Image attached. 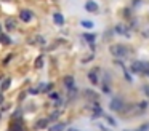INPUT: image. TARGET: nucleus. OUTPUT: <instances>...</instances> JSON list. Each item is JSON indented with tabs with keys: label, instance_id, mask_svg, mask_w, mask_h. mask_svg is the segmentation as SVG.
<instances>
[{
	"label": "nucleus",
	"instance_id": "obj_1",
	"mask_svg": "<svg viewBox=\"0 0 149 131\" xmlns=\"http://www.w3.org/2000/svg\"><path fill=\"white\" fill-rule=\"evenodd\" d=\"M111 54L116 56V58H125L127 54H128V48L122 43H116V45L111 46Z\"/></svg>",
	"mask_w": 149,
	"mask_h": 131
},
{
	"label": "nucleus",
	"instance_id": "obj_2",
	"mask_svg": "<svg viewBox=\"0 0 149 131\" xmlns=\"http://www.w3.org/2000/svg\"><path fill=\"white\" fill-rule=\"evenodd\" d=\"M109 107L112 109L114 112H122L123 110V101L120 98H114V99H111Z\"/></svg>",
	"mask_w": 149,
	"mask_h": 131
},
{
	"label": "nucleus",
	"instance_id": "obj_3",
	"mask_svg": "<svg viewBox=\"0 0 149 131\" xmlns=\"http://www.w3.org/2000/svg\"><path fill=\"white\" fill-rule=\"evenodd\" d=\"M32 11H29V10H23V11L19 13V18H21V21H24V22H27V21H31L32 19Z\"/></svg>",
	"mask_w": 149,
	"mask_h": 131
},
{
	"label": "nucleus",
	"instance_id": "obj_4",
	"mask_svg": "<svg viewBox=\"0 0 149 131\" xmlns=\"http://www.w3.org/2000/svg\"><path fill=\"white\" fill-rule=\"evenodd\" d=\"M132 72H144V62H139V61H135L132 64Z\"/></svg>",
	"mask_w": 149,
	"mask_h": 131
},
{
	"label": "nucleus",
	"instance_id": "obj_5",
	"mask_svg": "<svg viewBox=\"0 0 149 131\" xmlns=\"http://www.w3.org/2000/svg\"><path fill=\"white\" fill-rule=\"evenodd\" d=\"M88 78H90V82L93 83V85H98V83H100V80H98V69L91 70V72L88 73Z\"/></svg>",
	"mask_w": 149,
	"mask_h": 131
},
{
	"label": "nucleus",
	"instance_id": "obj_6",
	"mask_svg": "<svg viewBox=\"0 0 149 131\" xmlns=\"http://www.w3.org/2000/svg\"><path fill=\"white\" fill-rule=\"evenodd\" d=\"M85 10L87 11H90V13H95V11H98V5H96V2H87V5H85Z\"/></svg>",
	"mask_w": 149,
	"mask_h": 131
},
{
	"label": "nucleus",
	"instance_id": "obj_7",
	"mask_svg": "<svg viewBox=\"0 0 149 131\" xmlns=\"http://www.w3.org/2000/svg\"><path fill=\"white\" fill-rule=\"evenodd\" d=\"M53 21H55L58 26H63V24H64V18H63L61 13H55V15H53Z\"/></svg>",
	"mask_w": 149,
	"mask_h": 131
},
{
	"label": "nucleus",
	"instance_id": "obj_8",
	"mask_svg": "<svg viewBox=\"0 0 149 131\" xmlns=\"http://www.w3.org/2000/svg\"><path fill=\"white\" fill-rule=\"evenodd\" d=\"M10 85H11V78H5L3 82H2V86H0V91L3 93V91H7L8 88H10Z\"/></svg>",
	"mask_w": 149,
	"mask_h": 131
},
{
	"label": "nucleus",
	"instance_id": "obj_9",
	"mask_svg": "<svg viewBox=\"0 0 149 131\" xmlns=\"http://www.w3.org/2000/svg\"><path fill=\"white\" fill-rule=\"evenodd\" d=\"M0 42H2L3 45H11V38L8 37L7 34H3V32L0 34Z\"/></svg>",
	"mask_w": 149,
	"mask_h": 131
},
{
	"label": "nucleus",
	"instance_id": "obj_10",
	"mask_svg": "<svg viewBox=\"0 0 149 131\" xmlns=\"http://www.w3.org/2000/svg\"><path fill=\"white\" fill-rule=\"evenodd\" d=\"M48 118H42V120H40V121H37V123H36V128H37V130H42V128H45L47 126V125H48Z\"/></svg>",
	"mask_w": 149,
	"mask_h": 131
},
{
	"label": "nucleus",
	"instance_id": "obj_11",
	"mask_svg": "<svg viewBox=\"0 0 149 131\" xmlns=\"http://www.w3.org/2000/svg\"><path fill=\"white\" fill-rule=\"evenodd\" d=\"M66 130V125L64 123H56L50 128V131H64Z\"/></svg>",
	"mask_w": 149,
	"mask_h": 131
},
{
	"label": "nucleus",
	"instance_id": "obj_12",
	"mask_svg": "<svg viewBox=\"0 0 149 131\" xmlns=\"http://www.w3.org/2000/svg\"><path fill=\"white\" fill-rule=\"evenodd\" d=\"M64 85L68 86V88H74V78H72L71 75L64 77Z\"/></svg>",
	"mask_w": 149,
	"mask_h": 131
},
{
	"label": "nucleus",
	"instance_id": "obj_13",
	"mask_svg": "<svg viewBox=\"0 0 149 131\" xmlns=\"http://www.w3.org/2000/svg\"><path fill=\"white\" fill-rule=\"evenodd\" d=\"M36 67H37V69H42V67H43V58H42V56L37 58V61H36Z\"/></svg>",
	"mask_w": 149,
	"mask_h": 131
},
{
	"label": "nucleus",
	"instance_id": "obj_14",
	"mask_svg": "<svg viewBox=\"0 0 149 131\" xmlns=\"http://www.w3.org/2000/svg\"><path fill=\"white\" fill-rule=\"evenodd\" d=\"M5 26H7V29H8V30H13V29H15V22L11 21V19H7Z\"/></svg>",
	"mask_w": 149,
	"mask_h": 131
},
{
	"label": "nucleus",
	"instance_id": "obj_15",
	"mask_svg": "<svg viewBox=\"0 0 149 131\" xmlns=\"http://www.w3.org/2000/svg\"><path fill=\"white\" fill-rule=\"evenodd\" d=\"M116 30H117V34H125V35H128V34H127V29H125V26H117V27H116Z\"/></svg>",
	"mask_w": 149,
	"mask_h": 131
},
{
	"label": "nucleus",
	"instance_id": "obj_16",
	"mask_svg": "<svg viewBox=\"0 0 149 131\" xmlns=\"http://www.w3.org/2000/svg\"><path fill=\"white\" fill-rule=\"evenodd\" d=\"M82 26H84L85 29H91L93 27V22L91 21H82Z\"/></svg>",
	"mask_w": 149,
	"mask_h": 131
},
{
	"label": "nucleus",
	"instance_id": "obj_17",
	"mask_svg": "<svg viewBox=\"0 0 149 131\" xmlns=\"http://www.w3.org/2000/svg\"><path fill=\"white\" fill-rule=\"evenodd\" d=\"M84 38H85V40H88L90 43H93V42H95V35H90V34H85Z\"/></svg>",
	"mask_w": 149,
	"mask_h": 131
},
{
	"label": "nucleus",
	"instance_id": "obj_18",
	"mask_svg": "<svg viewBox=\"0 0 149 131\" xmlns=\"http://www.w3.org/2000/svg\"><path fill=\"white\" fill-rule=\"evenodd\" d=\"M106 120H107V123H111V125H112V126H116V120H114V118L112 117H106Z\"/></svg>",
	"mask_w": 149,
	"mask_h": 131
},
{
	"label": "nucleus",
	"instance_id": "obj_19",
	"mask_svg": "<svg viewBox=\"0 0 149 131\" xmlns=\"http://www.w3.org/2000/svg\"><path fill=\"white\" fill-rule=\"evenodd\" d=\"M143 91H144V93H146V96L149 98V85H144V86H143Z\"/></svg>",
	"mask_w": 149,
	"mask_h": 131
},
{
	"label": "nucleus",
	"instance_id": "obj_20",
	"mask_svg": "<svg viewBox=\"0 0 149 131\" xmlns=\"http://www.w3.org/2000/svg\"><path fill=\"white\" fill-rule=\"evenodd\" d=\"M58 117H59V112H53V115L48 118V120H55V118H58Z\"/></svg>",
	"mask_w": 149,
	"mask_h": 131
},
{
	"label": "nucleus",
	"instance_id": "obj_21",
	"mask_svg": "<svg viewBox=\"0 0 149 131\" xmlns=\"http://www.w3.org/2000/svg\"><path fill=\"white\" fill-rule=\"evenodd\" d=\"M50 98H52V99H58L59 94H58V93H50Z\"/></svg>",
	"mask_w": 149,
	"mask_h": 131
},
{
	"label": "nucleus",
	"instance_id": "obj_22",
	"mask_svg": "<svg viewBox=\"0 0 149 131\" xmlns=\"http://www.w3.org/2000/svg\"><path fill=\"white\" fill-rule=\"evenodd\" d=\"M2 101H3V96H2V94H0V102H2Z\"/></svg>",
	"mask_w": 149,
	"mask_h": 131
},
{
	"label": "nucleus",
	"instance_id": "obj_23",
	"mask_svg": "<svg viewBox=\"0 0 149 131\" xmlns=\"http://www.w3.org/2000/svg\"><path fill=\"white\" fill-rule=\"evenodd\" d=\"M69 131H79V130H69Z\"/></svg>",
	"mask_w": 149,
	"mask_h": 131
}]
</instances>
